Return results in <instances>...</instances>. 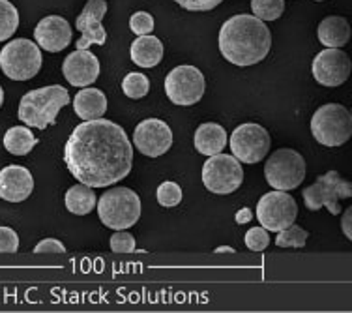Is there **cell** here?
<instances>
[{
	"label": "cell",
	"instance_id": "obj_1",
	"mask_svg": "<svg viewBox=\"0 0 352 313\" xmlns=\"http://www.w3.org/2000/svg\"><path fill=\"white\" fill-rule=\"evenodd\" d=\"M64 162L81 184L109 188L129 175L133 144L122 126L113 120H82L64 147Z\"/></svg>",
	"mask_w": 352,
	"mask_h": 313
},
{
	"label": "cell",
	"instance_id": "obj_2",
	"mask_svg": "<svg viewBox=\"0 0 352 313\" xmlns=\"http://www.w3.org/2000/svg\"><path fill=\"white\" fill-rule=\"evenodd\" d=\"M217 43L223 58L230 64L240 68L255 66L270 53V28L255 15H232L219 30Z\"/></svg>",
	"mask_w": 352,
	"mask_h": 313
},
{
	"label": "cell",
	"instance_id": "obj_3",
	"mask_svg": "<svg viewBox=\"0 0 352 313\" xmlns=\"http://www.w3.org/2000/svg\"><path fill=\"white\" fill-rule=\"evenodd\" d=\"M69 103V92L60 85L30 90L23 96L17 116L28 128L45 129L54 124L58 111Z\"/></svg>",
	"mask_w": 352,
	"mask_h": 313
},
{
	"label": "cell",
	"instance_id": "obj_4",
	"mask_svg": "<svg viewBox=\"0 0 352 313\" xmlns=\"http://www.w3.org/2000/svg\"><path fill=\"white\" fill-rule=\"evenodd\" d=\"M98 216L109 229H129L141 218V199L129 188H113L98 199Z\"/></svg>",
	"mask_w": 352,
	"mask_h": 313
},
{
	"label": "cell",
	"instance_id": "obj_5",
	"mask_svg": "<svg viewBox=\"0 0 352 313\" xmlns=\"http://www.w3.org/2000/svg\"><path fill=\"white\" fill-rule=\"evenodd\" d=\"M311 133L322 147H341L352 136V115L341 103H326L313 115Z\"/></svg>",
	"mask_w": 352,
	"mask_h": 313
},
{
	"label": "cell",
	"instance_id": "obj_6",
	"mask_svg": "<svg viewBox=\"0 0 352 313\" xmlns=\"http://www.w3.org/2000/svg\"><path fill=\"white\" fill-rule=\"evenodd\" d=\"M41 51L38 43L27 38L8 41L0 51V68L12 81H28L41 69Z\"/></svg>",
	"mask_w": 352,
	"mask_h": 313
},
{
	"label": "cell",
	"instance_id": "obj_7",
	"mask_svg": "<svg viewBox=\"0 0 352 313\" xmlns=\"http://www.w3.org/2000/svg\"><path fill=\"white\" fill-rule=\"evenodd\" d=\"M264 177L274 190H296L305 178L304 156L292 149H279L272 152L264 164Z\"/></svg>",
	"mask_w": 352,
	"mask_h": 313
},
{
	"label": "cell",
	"instance_id": "obj_8",
	"mask_svg": "<svg viewBox=\"0 0 352 313\" xmlns=\"http://www.w3.org/2000/svg\"><path fill=\"white\" fill-rule=\"evenodd\" d=\"M307 211L317 212L322 206L338 216L341 212V199H349L352 195V184L345 178H341L338 171H328L326 175L317 178V182L302 191Z\"/></svg>",
	"mask_w": 352,
	"mask_h": 313
},
{
	"label": "cell",
	"instance_id": "obj_9",
	"mask_svg": "<svg viewBox=\"0 0 352 313\" xmlns=\"http://www.w3.org/2000/svg\"><path fill=\"white\" fill-rule=\"evenodd\" d=\"M244 182V169L232 154H214L203 165L204 188L216 195H229Z\"/></svg>",
	"mask_w": 352,
	"mask_h": 313
},
{
	"label": "cell",
	"instance_id": "obj_10",
	"mask_svg": "<svg viewBox=\"0 0 352 313\" xmlns=\"http://www.w3.org/2000/svg\"><path fill=\"white\" fill-rule=\"evenodd\" d=\"M206 90L203 72L195 66H178L165 77V94L175 105H195Z\"/></svg>",
	"mask_w": 352,
	"mask_h": 313
},
{
	"label": "cell",
	"instance_id": "obj_11",
	"mask_svg": "<svg viewBox=\"0 0 352 313\" xmlns=\"http://www.w3.org/2000/svg\"><path fill=\"white\" fill-rule=\"evenodd\" d=\"M298 216V204L289 191L274 190L264 193L257 204V219L268 233H278L294 224Z\"/></svg>",
	"mask_w": 352,
	"mask_h": 313
},
{
	"label": "cell",
	"instance_id": "obj_12",
	"mask_svg": "<svg viewBox=\"0 0 352 313\" xmlns=\"http://www.w3.org/2000/svg\"><path fill=\"white\" fill-rule=\"evenodd\" d=\"M229 147L238 162L258 164L270 150V133L261 124H240L230 136Z\"/></svg>",
	"mask_w": 352,
	"mask_h": 313
},
{
	"label": "cell",
	"instance_id": "obj_13",
	"mask_svg": "<svg viewBox=\"0 0 352 313\" xmlns=\"http://www.w3.org/2000/svg\"><path fill=\"white\" fill-rule=\"evenodd\" d=\"M351 58L345 51L326 47L313 58V77L322 87H341L351 75Z\"/></svg>",
	"mask_w": 352,
	"mask_h": 313
},
{
	"label": "cell",
	"instance_id": "obj_14",
	"mask_svg": "<svg viewBox=\"0 0 352 313\" xmlns=\"http://www.w3.org/2000/svg\"><path fill=\"white\" fill-rule=\"evenodd\" d=\"M133 144L142 156L160 158L173 147V129L160 118H146L137 124Z\"/></svg>",
	"mask_w": 352,
	"mask_h": 313
},
{
	"label": "cell",
	"instance_id": "obj_15",
	"mask_svg": "<svg viewBox=\"0 0 352 313\" xmlns=\"http://www.w3.org/2000/svg\"><path fill=\"white\" fill-rule=\"evenodd\" d=\"M107 14L105 0H87L81 15L75 21V27L81 32L77 49H88L90 45H103L107 40V30L102 27V19Z\"/></svg>",
	"mask_w": 352,
	"mask_h": 313
},
{
	"label": "cell",
	"instance_id": "obj_16",
	"mask_svg": "<svg viewBox=\"0 0 352 313\" xmlns=\"http://www.w3.org/2000/svg\"><path fill=\"white\" fill-rule=\"evenodd\" d=\"M62 74L69 85L77 89H85L88 85H94L100 75V61L88 49H77L62 62Z\"/></svg>",
	"mask_w": 352,
	"mask_h": 313
},
{
	"label": "cell",
	"instance_id": "obj_17",
	"mask_svg": "<svg viewBox=\"0 0 352 313\" xmlns=\"http://www.w3.org/2000/svg\"><path fill=\"white\" fill-rule=\"evenodd\" d=\"M34 40L38 47L49 53H58L68 47L72 41V27L60 15H47L34 28Z\"/></svg>",
	"mask_w": 352,
	"mask_h": 313
},
{
	"label": "cell",
	"instance_id": "obj_18",
	"mask_svg": "<svg viewBox=\"0 0 352 313\" xmlns=\"http://www.w3.org/2000/svg\"><path fill=\"white\" fill-rule=\"evenodd\" d=\"M34 190V178L23 165H8L0 171V199L8 203H23Z\"/></svg>",
	"mask_w": 352,
	"mask_h": 313
},
{
	"label": "cell",
	"instance_id": "obj_19",
	"mask_svg": "<svg viewBox=\"0 0 352 313\" xmlns=\"http://www.w3.org/2000/svg\"><path fill=\"white\" fill-rule=\"evenodd\" d=\"M74 109L75 115L81 120H94L102 118L107 111V98L100 89L85 87L79 90L74 98Z\"/></svg>",
	"mask_w": 352,
	"mask_h": 313
},
{
	"label": "cell",
	"instance_id": "obj_20",
	"mask_svg": "<svg viewBox=\"0 0 352 313\" xmlns=\"http://www.w3.org/2000/svg\"><path fill=\"white\" fill-rule=\"evenodd\" d=\"M317 36L318 41L326 47L341 49L351 40V25L341 15H328L326 19L320 21Z\"/></svg>",
	"mask_w": 352,
	"mask_h": 313
},
{
	"label": "cell",
	"instance_id": "obj_21",
	"mask_svg": "<svg viewBox=\"0 0 352 313\" xmlns=\"http://www.w3.org/2000/svg\"><path fill=\"white\" fill-rule=\"evenodd\" d=\"M193 144H195L197 152H201L204 156L219 154L227 147V131L219 124L206 122L197 128Z\"/></svg>",
	"mask_w": 352,
	"mask_h": 313
},
{
	"label": "cell",
	"instance_id": "obj_22",
	"mask_svg": "<svg viewBox=\"0 0 352 313\" xmlns=\"http://www.w3.org/2000/svg\"><path fill=\"white\" fill-rule=\"evenodd\" d=\"M129 55L139 68H156L163 58V43L152 34L139 36L131 43Z\"/></svg>",
	"mask_w": 352,
	"mask_h": 313
},
{
	"label": "cell",
	"instance_id": "obj_23",
	"mask_svg": "<svg viewBox=\"0 0 352 313\" xmlns=\"http://www.w3.org/2000/svg\"><path fill=\"white\" fill-rule=\"evenodd\" d=\"M64 203H66V208L68 212L75 214V216H87L96 208V199L94 188H90L87 184H75L72 186L68 191H66V197H64Z\"/></svg>",
	"mask_w": 352,
	"mask_h": 313
},
{
	"label": "cell",
	"instance_id": "obj_24",
	"mask_svg": "<svg viewBox=\"0 0 352 313\" xmlns=\"http://www.w3.org/2000/svg\"><path fill=\"white\" fill-rule=\"evenodd\" d=\"M38 144V139L27 126H14L4 136V147L14 156H25Z\"/></svg>",
	"mask_w": 352,
	"mask_h": 313
},
{
	"label": "cell",
	"instance_id": "obj_25",
	"mask_svg": "<svg viewBox=\"0 0 352 313\" xmlns=\"http://www.w3.org/2000/svg\"><path fill=\"white\" fill-rule=\"evenodd\" d=\"M19 27V12L10 0H0V41L10 40Z\"/></svg>",
	"mask_w": 352,
	"mask_h": 313
},
{
	"label": "cell",
	"instance_id": "obj_26",
	"mask_svg": "<svg viewBox=\"0 0 352 313\" xmlns=\"http://www.w3.org/2000/svg\"><path fill=\"white\" fill-rule=\"evenodd\" d=\"M307 237H309V233L302 229L300 225L292 224L281 229V231H278L276 246L278 248H296V250H302V248H305Z\"/></svg>",
	"mask_w": 352,
	"mask_h": 313
},
{
	"label": "cell",
	"instance_id": "obj_27",
	"mask_svg": "<svg viewBox=\"0 0 352 313\" xmlns=\"http://www.w3.org/2000/svg\"><path fill=\"white\" fill-rule=\"evenodd\" d=\"M124 94L128 96L129 100H142L144 96L148 94L150 81L148 77L141 72H133L124 77L122 81Z\"/></svg>",
	"mask_w": 352,
	"mask_h": 313
},
{
	"label": "cell",
	"instance_id": "obj_28",
	"mask_svg": "<svg viewBox=\"0 0 352 313\" xmlns=\"http://www.w3.org/2000/svg\"><path fill=\"white\" fill-rule=\"evenodd\" d=\"M253 15L261 21H276L285 12V0H251Z\"/></svg>",
	"mask_w": 352,
	"mask_h": 313
},
{
	"label": "cell",
	"instance_id": "obj_29",
	"mask_svg": "<svg viewBox=\"0 0 352 313\" xmlns=\"http://www.w3.org/2000/svg\"><path fill=\"white\" fill-rule=\"evenodd\" d=\"M156 197L157 203L162 204V206L173 208V206L180 204V201H182V188L176 184V182L167 180V182L160 184V188L156 191Z\"/></svg>",
	"mask_w": 352,
	"mask_h": 313
},
{
	"label": "cell",
	"instance_id": "obj_30",
	"mask_svg": "<svg viewBox=\"0 0 352 313\" xmlns=\"http://www.w3.org/2000/svg\"><path fill=\"white\" fill-rule=\"evenodd\" d=\"M270 244V235L264 227H253L245 233V246L251 252H263Z\"/></svg>",
	"mask_w": 352,
	"mask_h": 313
},
{
	"label": "cell",
	"instance_id": "obj_31",
	"mask_svg": "<svg viewBox=\"0 0 352 313\" xmlns=\"http://www.w3.org/2000/svg\"><path fill=\"white\" fill-rule=\"evenodd\" d=\"M129 28L137 36L152 34V30H154V17L146 14V12H137L129 19Z\"/></svg>",
	"mask_w": 352,
	"mask_h": 313
},
{
	"label": "cell",
	"instance_id": "obj_32",
	"mask_svg": "<svg viewBox=\"0 0 352 313\" xmlns=\"http://www.w3.org/2000/svg\"><path fill=\"white\" fill-rule=\"evenodd\" d=\"M111 250L113 252H118V253H131L135 252V239H133V235H129L126 229L122 231H116L113 237H111Z\"/></svg>",
	"mask_w": 352,
	"mask_h": 313
},
{
	"label": "cell",
	"instance_id": "obj_33",
	"mask_svg": "<svg viewBox=\"0 0 352 313\" xmlns=\"http://www.w3.org/2000/svg\"><path fill=\"white\" fill-rule=\"evenodd\" d=\"M19 250V237L12 227H0V253H14Z\"/></svg>",
	"mask_w": 352,
	"mask_h": 313
},
{
	"label": "cell",
	"instance_id": "obj_34",
	"mask_svg": "<svg viewBox=\"0 0 352 313\" xmlns=\"http://www.w3.org/2000/svg\"><path fill=\"white\" fill-rule=\"evenodd\" d=\"M175 2L188 12H210L219 6L223 0H175Z\"/></svg>",
	"mask_w": 352,
	"mask_h": 313
},
{
	"label": "cell",
	"instance_id": "obj_35",
	"mask_svg": "<svg viewBox=\"0 0 352 313\" xmlns=\"http://www.w3.org/2000/svg\"><path fill=\"white\" fill-rule=\"evenodd\" d=\"M34 252L36 253H45V252L64 253V252H66V248H64V244H62L60 240L45 239V240H41L40 244H36Z\"/></svg>",
	"mask_w": 352,
	"mask_h": 313
},
{
	"label": "cell",
	"instance_id": "obj_36",
	"mask_svg": "<svg viewBox=\"0 0 352 313\" xmlns=\"http://www.w3.org/2000/svg\"><path fill=\"white\" fill-rule=\"evenodd\" d=\"M352 208H346L345 214H343V219H341V227H343V233L349 240H352Z\"/></svg>",
	"mask_w": 352,
	"mask_h": 313
},
{
	"label": "cell",
	"instance_id": "obj_37",
	"mask_svg": "<svg viewBox=\"0 0 352 313\" xmlns=\"http://www.w3.org/2000/svg\"><path fill=\"white\" fill-rule=\"evenodd\" d=\"M251 218H253V214H251V211L248 208V206H244V208H240V211L236 212V224L238 225H244L248 224V222H251Z\"/></svg>",
	"mask_w": 352,
	"mask_h": 313
},
{
	"label": "cell",
	"instance_id": "obj_38",
	"mask_svg": "<svg viewBox=\"0 0 352 313\" xmlns=\"http://www.w3.org/2000/svg\"><path fill=\"white\" fill-rule=\"evenodd\" d=\"M216 253H227V252H234V248H230V246H219L214 250Z\"/></svg>",
	"mask_w": 352,
	"mask_h": 313
},
{
	"label": "cell",
	"instance_id": "obj_39",
	"mask_svg": "<svg viewBox=\"0 0 352 313\" xmlns=\"http://www.w3.org/2000/svg\"><path fill=\"white\" fill-rule=\"evenodd\" d=\"M2 102H4V90L0 87V107H2Z\"/></svg>",
	"mask_w": 352,
	"mask_h": 313
},
{
	"label": "cell",
	"instance_id": "obj_40",
	"mask_svg": "<svg viewBox=\"0 0 352 313\" xmlns=\"http://www.w3.org/2000/svg\"><path fill=\"white\" fill-rule=\"evenodd\" d=\"M317 2H322V0H317Z\"/></svg>",
	"mask_w": 352,
	"mask_h": 313
}]
</instances>
